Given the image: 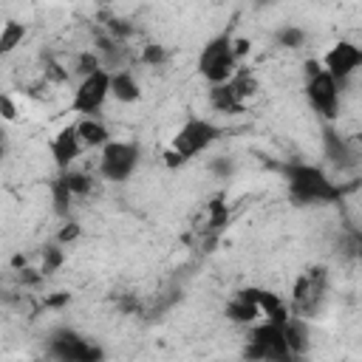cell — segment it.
<instances>
[{"mask_svg": "<svg viewBox=\"0 0 362 362\" xmlns=\"http://www.w3.org/2000/svg\"><path fill=\"white\" fill-rule=\"evenodd\" d=\"M62 181H65V187H68L74 195H82V192L90 189V181H88L85 175H79V173H65Z\"/></svg>", "mask_w": 362, "mask_h": 362, "instance_id": "cell-20", "label": "cell"}, {"mask_svg": "<svg viewBox=\"0 0 362 362\" xmlns=\"http://www.w3.org/2000/svg\"><path fill=\"white\" fill-rule=\"evenodd\" d=\"M110 79H113V74L105 71V68L93 71L90 76H82L79 85H76V90H74L71 107L76 113H82V116H93L107 102V96H110Z\"/></svg>", "mask_w": 362, "mask_h": 362, "instance_id": "cell-7", "label": "cell"}, {"mask_svg": "<svg viewBox=\"0 0 362 362\" xmlns=\"http://www.w3.org/2000/svg\"><path fill=\"white\" fill-rule=\"evenodd\" d=\"M274 40H277V45L280 48H300V45H305V31L300 28V25H280L277 31H274Z\"/></svg>", "mask_w": 362, "mask_h": 362, "instance_id": "cell-19", "label": "cell"}, {"mask_svg": "<svg viewBox=\"0 0 362 362\" xmlns=\"http://www.w3.org/2000/svg\"><path fill=\"white\" fill-rule=\"evenodd\" d=\"M76 133H79V139H82L85 147H105L110 141L107 127L99 119H93V116H85L82 122H76Z\"/></svg>", "mask_w": 362, "mask_h": 362, "instance_id": "cell-16", "label": "cell"}, {"mask_svg": "<svg viewBox=\"0 0 362 362\" xmlns=\"http://www.w3.org/2000/svg\"><path fill=\"white\" fill-rule=\"evenodd\" d=\"M283 334H286V342H288V348H291L294 356H300V354L308 351V325H305V317L291 314L283 322Z\"/></svg>", "mask_w": 362, "mask_h": 362, "instance_id": "cell-14", "label": "cell"}, {"mask_svg": "<svg viewBox=\"0 0 362 362\" xmlns=\"http://www.w3.org/2000/svg\"><path fill=\"white\" fill-rule=\"evenodd\" d=\"M139 82H136V76L127 71V68H122V71H113V79H110V96L113 99H119V102H136L139 99Z\"/></svg>", "mask_w": 362, "mask_h": 362, "instance_id": "cell-15", "label": "cell"}, {"mask_svg": "<svg viewBox=\"0 0 362 362\" xmlns=\"http://www.w3.org/2000/svg\"><path fill=\"white\" fill-rule=\"evenodd\" d=\"M246 85H252L249 76H246V74H235L232 82L215 85V88L209 90V105H212L215 110H221V113H235V110H240V107H243V96L252 93V90H246Z\"/></svg>", "mask_w": 362, "mask_h": 362, "instance_id": "cell-11", "label": "cell"}, {"mask_svg": "<svg viewBox=\"0 0 362 362\" xmlns=\"http://www.w3.org/2000/svg\"><path fill=\"white\" fill-rule=\"evenodd\" d=\"M325 288H328V274L325 269H308L297 277L294 283V291H291V314L297 317H311L320 305V300L325 297Z\"/></svg>", "mask_w": 362, "mask_h": 362, "instance_id": "cell-6", "label": "cell"}, {"mask_svg": "<svg viewBox=\"0 0 362 362\" xmlns=\"http://www.w3.org/2000/svg\"><path fill=\"white\" fill-rule=\"evenodd\" d=\"M246 359L252 362H294L297 356L291 354L288 342H286V334H283V325L277 322H260L252 328V337H249V345H246Z\"/></svg>", "mask_w": 362, "mask_h": 362, "instance_id": "cell-5", "label": "cell"}, {"mask_svg": "<svg viewBox=\"0 0 362 362\" xmlns=\"http://www.w3.org/2000/svg\"><path fill=\"white\" fill-rule=\"evenodd\" d=\"M82 139H79V133H76V124H68V127H62L57 136H54V141H51V156H54V164L65 173L76 158H79V153H82Z\"/></svg>", "mask_w": 362, "mask_h": 362, "instance_id": "cell-12", "label": "cell"}, {"mask_svg": "<svg viewBox=\"0 0 362 362\" xmlns=\"http://www.w3.org/2000/svg\"><path fill=\"white\" fill-rule=\"evenodd\" d=\"M238 51H235V40L232 34H215L212 40H206V45L198 54V74L215 88V85H226L235 79L238 74Z\"/></svg>", "mask_w": 362, "mask_h": 362, "instance_id": "cell-1", "label": "cell"}, {"mask_svg": "<svg viewBox=\"0 0 362 362\" xmlns=\"http://www.w3.org/2000/svg\"><path fill=\"white\" fill-rule=\"evenodd\" d=\"M76 232H79V229H76V223H68V226H65V229L59 232V240L65 243V240H71V238H76Z\"/></svg>", "mask_w": 362, "mask_h": 362, "instance_id": "cell-23", "label": "cell"}, {"mask_svg": "<svg viewBox=\"0 0 362 362\" xmlns=\"http://www.w3.org/2000/svg\"><path fill=\"white\" fill-rule=\"evenodd\" d=\"M218 139H221V127H218L215 122L192 116V119H187V122L178 127V133L173 136V144H170V150H167V164H170V167H178V164H184V161L195 158L198 153L209 150Z\"/></svg>", "mask_w": 362, "mask_h": 362, "instance_id": "cell-2", "label": "cell"}, {"mask_svg": "<svg viewBox=\"0 0 362 362\" xmlns=\"http://www.w3.org/2000/svg\"><path fill=\"white\" fill-rule=\"evenodd\" d=\"M322 68L342 85L351 74H356V71L362 68V48H359L356 42H351V40H339V42H334V45L325 51Z\"/></svg>", "mask_w": 362, "mask_h": 362, "instance_id": "cell-9", "label": "cell"}, {"mask_svg": "<svg viewBox=\"0 0 362 362\" xmlns=\"http://www.w3.org/2000/svg\"><path fill=\"white\" fill-rule=\"evenodd\" d=\"M226 317L235 322H255L260 317V305L255 300V288L240 291L229 305H226Z\"/></svg>", "mask_w": 362, "mask_h": 362, "instance_id": "cell-13", "label": "cell"}, {"mask_svg": "<svg viewBox=\"0 0 362 362\" xmlns=\"http://www.w3.org/2000/svg\"><path fill=\"white\" fill-rule=\"evenodd\" d=\"M0 110H3V119H6V122H11V119L17 116V107H14V102H11L8 93L0 96Z\"/></svg>", "mask_w": 362, "mask_h": 362, "instance_id": "cell-22", "label": "cell"}, {"mask_svg": "<svg viewBox=\"0 0 362 362\" xmlns=\"http://www.w3.org/2000/svg\"><path fill=\"white\" fill-rule=\"evenodd\" d=\"M25 37V25L17 23V20H8L3 23V31H0V54H11Z\"/></svg>", "mask_w": 362, "mask_h": 362, "instance_id": "cell-17", "label": "cell"}, {"mask_svg": "<svg viewBox=\"0 0 362 362\" xmlns=\"http://www.w3.org/2000/svg\"><path fill=\"white\" fill-rule=\"evenodd\" d=\"M305 99L311 110L325 122L339 116V82L322 68V62H305Z\"/></svg>", "mask_w": 362, "mask_h": 362, "instance_id": "cell-4", "label": "cell"}, {"mask_svg": "<svg viewBox=\"0 0 362 362\" xmlns=\"http://www.w3.org/2000/svg\"><path fill=\"white\" fill-rule=\"evenodd\" d=\"M139 167V147L130 141H107L99 156V173L107 181H127Z\"/></svg>", "mask_w": 362, "mask_h": 362, "instance_id": "cell-8", "label": "cell"}, {"mask_svg": "<svg viewBox=\"0 0 362 362\" xmlns=\"http://www.w3.org/2000/svg\"><path fill=\"white\" fill-rule=\"evenodd\" d=\"M51 356H57L59 362H99L102 354L82 337H76L74 331H59L51 339Z\"/></svg>", "mask_w": 362, "mask_h": 362, "instance_id": "cell-10", "label": "cell"}, {"mask_svg": "<svg viewBox=\"0 0 362 362\" xmlns=\"http://www.w3.org/2000/svg\"><path fill=\"white\" fill-rule=\"evenodd\" d=\"M339 187L314 164H294L288 167V195L297 204H325L339 198Z\"/></svg>", "mask_w": 362, "mask_h": 362, "instance_id": "cell-3", "label": "cell"}, {"mask_svg": "<svg viewBox=\"0 0 362 362\" xmlns=\"http://www.w3.org/2000/svg\"><path fill=\"white\" fill-rule=\"evenodd\" d=\"M59 263H62V252H59L57 246H48V249H45V255H42V274L54 272Z\"/></svg>", "mask_w": 362, "mask_h": 362, "instance_id": "cell-21", "label": "cell"}, {"mask_svg": "<svg viewBox=\"0 0 362 362\" xmlns=\"http://www.w3.org/2000/svg\"><path fill=\"white\" fill-rule=\"evenodd\" d=\"M325 153H328V158L334 161V164H348L351 161V153H348V144L331 130V127H325Z\"/></svg>", "mask_w": 362, "mask_h": 362, "instance_id": "cell-18", "label": "cell"}]
</instances>
